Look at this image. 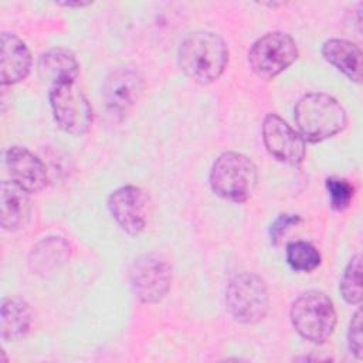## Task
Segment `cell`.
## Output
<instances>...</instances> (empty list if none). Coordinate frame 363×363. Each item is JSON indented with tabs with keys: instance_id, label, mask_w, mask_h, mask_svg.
<instances>
[{
	"instance_id": "1",
	"label": "cell",
	"mask_w": 363,
	"mask_h": 363,
	"mask_svg": "<svg viewBox=\"0 0 363 363\" xmlns=\"http://www.w3.org/2000/svg\"><path fill=\"white\" fill-rule=\"evenodd\" d=\"M228 62L225 41L211 31L190 33L180 44L179 64L183 72L196 82L216 81Z\"/></svg>"
},
{
	"instance_id": "2",
	"label": "cell",
	"mask_w": 363,
	"mask_h": 363,
	"mask_svg": "<svg viewBox=\"0 0 363 363\" xmlns=\"http://www.w3.org/2000/svg\"><path fill=\"white\" fill-rule=\"evenodd\" d=\"M299 135L309 142H322L335 136L347 123L346 111L330 95L313 92L303 95L294 108Z\"/></svg>"
},
{
	"instance_id": "3",
	"label": "cell",
	"mask_w": 363,
	"mask_h": 363,
	"mask_svg": "<svg viewBox=\"0 0 363 363\" xmlns=\"http://www.w3.org/2000/svg\"><path fill=\"white\" fill-rule=\"evenodd\" d=\"M258 180L252 160L237 152H225L213 163L210 172L211 190L221 199L242 203L250 199Z\"/></svg>"
},
{
	"instance_id": "4",
	"label": "cell",
	"mask_w": 363,
	"mask_h": 363,
	"mask_svg": "<svg viewBox=\"0 0 363 363\" xmlns=\"http://www.w3.org/2000/svg\"><path fill=\"white\" fill-rule=\"evenodd\" d=\"M291 322L303 339L312 343H325L335 330V306L326 294L308 291L294 301Z\"/></svg>"
},
{
	"instance_id": "5",
	"label": "cell",
	"mask_w": 363,
	"mask_h": 363,
	"mask_svg": "<svg viewBox=\"0 0 363 363\" xmlns=\"http://www.w3.org/2000/svg\"><path fill=\"white\" fill-rule=\"evenodd\" d=\"M225 305L235 320L247 325L257 323L268 312V289L258 275L252 272L237 274L227 285Z\"/></svg>"
},
{
	"instance_id": "6",
	"label": "cell",
	"mask_w": 363,
	"mask_h": 363,
	"mask_svg": "<svg viewBox=\"0 0 363 363\" xmlns=\"http://www.w3.org/2000/svg\"><path fill=\"white\" fill-rule=\"evenodd\" d=\"M48 98L54 119L64 132L81 136L89 130L92 108L75 81L52 84Z\"/></svg>"
},
{
	"instance_id": "7",
	"label": "cell",
	"mask_w": 363,
	"mask_h": 363,
	"mask_svg": "<svg viewBox=\"0 0 363 363\" xmlns=\"http://www.w3.org/2000/svg\"><path fill=\"white\" fill-rule=\"evenodd\" d=\"M296 57L298 48L294 38L281 31L262 35L248 51L250 67L262 79H272L286 69Z\"/></svg>"
},
{
	"instance_id": "8",
	"label": "cell",
	"mask_w": 363,
	"mask_h": 363,
	"mask_svg": "<svg viewBox=\"0 0 363 363\" xmlns=\"http://www.w3.org/2000/svg\"><path fill=\"white\" fill-rule=\"evenodd\" d=\"M172 282V268L159 254H143L130 267V285L136 298L145 303L162 301Z\"/></svg>"
},
{
	"instance_id": "9",
	"label": "cell",
	"mask_w": 363,
	"mask_h": 363,
	"mask_svg": "<svg viewBox=\"0 0 363 363\" xmlns=\"http://www.w3.org/2000/svg\"><path fill=\"white\" fill-rule=\"evenodd\" d=\"M262 140L268 153L282 163L299 164L305 157L303 138L275 113L262 122Z\"/></svg>"
},
{
	"instance_id": "10",
	"label": "cell",
	"mask_w": 363,
	"mask_h": 363,
	"mask_svg": "<svg viewBox=\"0 0 363 363\" xmlns=\"http://www.w3.org/2000/svg\"><path fill=\"white\" fill-rule=\"evenodd\" d=\"M142 91L143 78L136 69L116 68L102 85V98L112 116L123 118L136 104Z\"/></svg>"
},
{
	"instance_id": "11",
	"label": "cell",
	"mask_w": 363,
	"mask_h": 363,
	"mask_svg": "<svg viewBox=\"0 0 363 363\" xmlns=\"http://www.w3.org/2000/svg\"><path fill=\"white\" fill-rule=\"evenodd\" d=\"M108 208L119 227L130 235L139 234L146 225V196L136 186H122L112 191Z\"/></svg>"
},
{
	"instance_id": "12",
	"label": "cell",
	"mask_w": 363,
	"mask_h": 363,
	"mask_svg": "<svg viewBox=\"0 0 363 363\" xmlns=\"http://www.w3.org/2000/svg\"><path fill=\"white\" fill-rule=\"evenodd\" d=\"M6 167L11 180L27 193H38L48 183L44 163L26 147H10L6 152Z\"/></svg>"
},
{
	"instance_id": "13",
	"label": "cell",
	"mask_w": 363,
	"mask_h": 363,
	"mask_svg": "<svg viewBox=\"0 0 363 363\" xmlns=\"http://www.w3.org/2000/svg\"><path fill=\"white\" fill-rule=\"evenodd\" d=\"M31 68V54L26 43L14 34H1V84L11 85L23 81Z\"/></svg>"
},
{
	"instance_id": "14",
	"label": "cell",
	"mask_w": 363,
	"mask_h": 363,
	"mask_svg": "<svg viewBox=\"0 0 363 363\" xmlns=\"http://www.w3.org/2000/svg\"><path fill=\"white\" fill-rule=\"evenodd\" d=\"M0 223L4 230L24 227L30 217V200L27 191L14 182H1L0 190Z\"/></svg>"
},
{
	"instance_id": "15",
	"label": "cell",
	"mask_w": 363,
	"mask_h": 363,
	"mask_svg": "<svg viewBox=\"0 0 363 363\" xmlns=\"http://www.w3.org/2000/svg\"><path fill=\"white\" fill-rule=\"evenodd\" d=\"M323 58L343 72L349 79H362V50L352 41L332 38L322 45Z\"/></svg>"
},
{
	"instance_id": "16",
	"label": "cell",
	"mask_w": 363,
	"mask_h": 363,
	"mask_svg": "<svg viewBox=\"0 0 363 363\" xmlns=\"http://www.w3.org/2000/svg\"><path fill=\"white\" fill-rule=\"evenodd\" d=\"M33 322V313L28 303L20 298H4L1 301L0 330L6 342L23 339Z\"/></svg>"
},
{
	"instance_id": "17",
	"label": "cell",
	"mask_w": 363,
	"mask_h": 363,
	"mask_svg": "<svg viewBox=\"0 0 363 363\" xmlns=\"http://www.w3.org/2000/svg\"><path fill=\"white\" fill-rule=\"evenodd\" d=\"M38 72L43 79H48L52 84L60 81H77L79 65L71 51L52 48L40 57Z\"/></svg>"
},
{
	"instance_id": "18",
	"label": "cell",
	"mask_w": 363,
	"mask_h": 363,
	"mask_svg": "<svg viewBox=\"0 0 363 363\" xmlns=\"http://www.w3.org/2000/svg\"><path fill=\"white\" fill-rule=\"evenodd\" d=\"M69 254V245L60 237H48L40 241L31 251L30 264L35 274H47L64 264Z\"/></svg>"
},
{
	"instance_id": "19",
	"label": "cell",
	"mask_w": 363,
	"mask_h": 363,
	"mask_svg": "<svg viewBox=\"0 0 363 363\" xmlns=\"http://www.w3.org/2000/svg\"><path fill=\"white\" fill-rule=\"evenodd\" d=\"M286 262L299 272H311L320 264V254L306 241H292L286 245Z\"/></svg>"
},
{
	"instance_id": "20",
	"label": "cell",
	"mask_w": 363,
	"mask_h": 363,
	"mask_svg": "<svg viewBox=\"0 0 363 363\" xmlns=\"http://www.w3.org/2000/svg\"><path fill=\"white\" fill-rule=\"evenodd\" d=\"M340 292L346 302L359 305L362 301V257L354 255L347 264L342 281Z\"/></svg>"
},
{
	"instance_id": "21",
	"label": "cell",
	"mask_w": 363,
	"mask_h": 363,
	"mask_svg": "<svg viewBox=\"0 0 363 363\" xmlns=\"http://www.w3.org/2000/svg\"><path fill=\"white\" fill-rule=\"evenodd\" d=\"M326 189L329 193L332 208L342 211L349 207L353 199V187L347 180L339 177H329L326 179Z\"/></svg>"
},
{
	"instance_id": "22",
	"label": "cell",
	"mask_w": 363,
	"mask_h": 363,
	"mask_svg": "<svg viewBox=\"0 0 363 363\" xmlns=\"http://www.w3.org/2000/svg\"><path fill=\"white\" fill-rule=\"evenodd\" d=\"M347 342H349V349L350 352L360 359L362 357V312L360 309L353 315L350 325H349V332H347Z\"/></svg>"
},
{
	"instance_id": "23",
	"label": "cell",
	"mask_w": 363,
	"mask_h": 363,
	"mask_svg": "<svg viewBox=\"0 0 363 363\" xmlns=\"http://www.w3.org/2000/svg\"><path fill=\"white\" fill-rule=\"evenodd\" d=\"M301 221V217L296 214H281L272 224L269 228V235H271V241L274 244H277L281 237L292 227L296 225Z\"/></svg>"
},
{
	"instance_id": "24",
	"label": "cell",
	"mask_w": 363,
	"mask_h": 363,
	"mask_svg": "<svg viewBox=\"0 0 363 363\" xmlns=\"http://www.w3.org/2000/svg\"><path fill=\"white\" fill-rule=\"evenodd\" d=\"M62 6H67V7H82V6H88L89 3H82V1H75V3H69V1H67V3H61Z\"/></svg>"
}]
</instances>
